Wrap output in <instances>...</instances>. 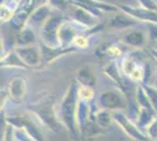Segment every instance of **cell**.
<instances>
[{
  "instance_id": "obj_36",
  "label": "cell",
  "mask_w": 157,
  "mask_h": 141,
  "mask_svg": "<svg viewBox=\"0 0 157 141\" xmlns=\"http://www.w3.org/2000/svg\"><path fill=\"white\" fill-rule=\"evenodd\" d=\"M21 1H22V0H5V1L1 2V4L6 5V6L10 7L11 10H13L14 12H17V10H18V7H19Z\"/></svg>"
},
{
  "instance_id": "obj_2",
  "label": "cell",
  "mask_w": 157,
  "mask_h": 141,
  "mask_svg": "<svg viewBox=\"0 0 157 141\" xmlns=\"http://www.w3.org/2000/svg\"><path fill=\"white\" fill-rule=\"evenodd\" d=\"M63 22L62 15H52L40 28V40L41 44L47 47L58 48L59 44V28Z\"/></svg>"
},
{
  "instance_id": "obj_22",
  "label": "cell",
  "mask_w": 157,
  "mask_h": 141,
  "mask_svg": "<svg viewBox=\"0 0 157 141\" xmlns=\"http://www.w3.org/2000/svg\"><path fill=\"white\" fill-rule=\"evenodd\" d=\"M135 99L136 102L138 104V106L141 108H149V109H154L151 106L150 101L148 99V95L145 93L143 88V85H140L137 86V88L135 89Z\"/></svg>"
},
{
  "instance_id": "obj_4",
  "label": "cell",
  "mask_w": 157,
  "mask_h": 141,
  "mask_svg": "<svg viewBox=\"0 0 157 141\" xmlns=\"http://www.w3.org/2000/svg\"><path fill=\"white\" fill-rule=\"evenodd\" d=\"M113 119L114 122L120 126V128L128 135L130 139L136 141H147L148 136L137 127V125L134 121L129 119V116L122 111H114L113 112Z\"/></svg>"
},
{
  "instance_id": "obj_35",
  "label": "cell",
  "mask_w": 157,
  "mask_h": 141,
  "mask_svg": "<svg viewBox=\"0 0 157 141\" xmlns=\"http://www.w3.org/2000/svg\"><path fill=\"white\" fill-rule=\"evenodd\" d=\"M148 35L154 42L157 41V25L156 24H148Z\"/></svg>"
},
{
  "instance_id": "obj_23",
  "label": "cell",
  "mask_w": 157,
  "mask_h": 141,
  "mask_svg": "<svg viewBox=\"0 0 157 141\" xmlns=\"http://www.w3.org/2000/svg\"><path fill=\"white\" fill-rule=\"evenodd\" d=\"M137 62L136 59H134L132 57H125L122 60V74H124L125 76H130V74L134 72V69L137 67Z\"/></svg>"
},
{
  "instance_id": "obj_34",
  "label": "cell",
  "mask_w": 157,
  "mask_h": 141,
  "mask_svg": "<svg viewBox=\"0 0 157 141\" xmlns=\"http://www.w3.org/2000/svg\"><path fill=\"white\" fill-rule=\"evenodd\" d=\"M105 54H108L111 58H117L120 55H122V51L116 45H111V46H109L105 49Z\"/></svg>"
},
{
  "instance_id": "obj_9",
  "label": "cell",
  "mask_w": 157,
  "mask_h": 141,
  "mask_svg": "<svg viewBox=\"0 0 157 141\" xmlns=\"http://www.w3.org/2000/svg\"><path fill=\"white\" fill-rule=\"evenodd\" d=\"M122 12L129 14L134 19L137 21H143L147 24H156L157 25V12L155 11H149V10H144L142 7H128L122 6L118 7Z\"/></svg>"
},
{
  "instance_id": "obj_39",
  "label": "cell",
  "mask_w": 157,
  "mask_h": 141,
  "mask_svg": "<svg viewBox=\"0 0 157 141\" xmlns=\"http://www.w3.org/2000/svg\"><path fill=\"white\" fill-rule=\"evenodd\" d=\"M154 51H156V52H157V41L155 42V47H154Z\"/></svg>"
},
{
  "instance_id": "obj_21",
  "label": "cell",
  "mask_w": 157,
  "mask_h": 141,
  "mask_svg": "<svg viewBox=\"0 0 157 141\" xmlns=\"http://www.w3.org/2000/svg\"><path fill=\"white\" fill-rule=\"evenodd\" d=\"M105 72L107 73V75L110 78L111 80L116 81V84H117L118 86L121 88H124V82H123V78H122V72L118 69L117 65L114 62V61H111L110 64H108L105 68Z\"/></svg>"
},
{
  "instance_id": "obj_18",
  "label": "cell",
  "mask_w": 157,
  "mask_h": 141,
  "mask_svg": "<svg viewBox=\"0 0 157 141\" xmlns=\"http://www.w3.org/2000/svg\"><path fill=\"white\" fill-rule=\"evenodd\" d=\"M18 121H19V122L17 123L15 128H22L34 141H45L42 133L40 132V129L36 127L33 122H31V121H28V120L20 121V118H18Z\"/></svg>"
},
{
  "instance_id": "obj_20",
  "label": "cell",
  "mask_w": 157,
  "mask_h": 141,
  "mask_svg": "<svg viewBox=\"0 0 157 141\" xmlns=\"http://www.w3.org/2000/svg\"><path fill=\"white\" fill-rule=\"evenodd\" d=\"M1 67H18V68H27L26 65L21 61L19 55L15 51H11L7 54L1 57Z\"/></svg>"
},
{
  "instance_id": "obj_12",
  "label": "cell",
  "mask_w": 157,
  "mask_h": 141,
  "mask_svg": "<svg viewBox=\"0 0 157 141\" xmlns=\"http://www.w3.org/2000/svg\"><path fill=\"white\" fill-rule=\"evenodd\" d=\"M90 107H92L90 102H87V101L78 99V108H76V126H78V132L85 131L88 126L89 118L94 114V112L92 111Z\"/></svg>"
},
{
  "instance_id": "obj_27",
  "label": "cell",
  "mask_w": 157,
  "mask_h": 141,
  "mask_svg": "<svg viewBox=\"0 0 157 141\" xmlns=\"http://www.w3.org/2000/svg\"><path fill=\"white\" fill-rule=\"evenodd\" d=\"M0 17H1V22H11V20L13 19L14 12L13 10H11L10 7H7L6 5L1 4V7H0Z\"/></svg>"
},
{
  "instance_id": "obj_8",
  "label": "cell",
  "mask_w": 157,
  "mask_h": 141,
  "mask_svg": "<svg viewBox=\"0 0 157 141\" xmlns=\"http://www.w3.org/2000/svg\"><path fill=\"white\" fill-rule=\"evenodd\" d=\"M52 11L53 8L47 2L46 4H40L39 6L32 12L29 19H28V22H27V26L32 27V28L36 27L40 29L42 25L53 15Z\"/></svg>"
},
{
  "instance_id": "obj_17",
  "label": "cell",
  "mask_w": 157,
  "mask_h": 141,
  "mask_svg": "<svg viewBox=\"0 0 157 141\" xmlns=\"http://www.w3.org/2000/svg\"><path fill=\"white\" fill-rule=\"evenodd\" d=\"M156 118H157V112H155L154 109L141 108V109H140V113H138V115H137V119L135 121V123L137 125V127L140 128L141 131H145Z\"/></svg>"
},
{
  "instance_id": "obj_1",
  "label": "cell",
  "mask_w": 157,
  "mask_h": 141,
  "mask_svg": "<svg viewBox=\"0 0 157 141\" xmlns=\"http://www.w3.org/2000/svg\"><path fill=\"white\" fill-rule=\"evenodd\" d=\"M78 87L76 86V84H71L59 105L60 121L73 135L78 134V129L76 126V108L78 102Z\"/></svg>"
},
{
  "instance_id": "obj_38",
  "label": "cell",
  "mask_w": 157,
  "mask_h": 141,
  "mask_svg": "<svg viewBox=\"0 0 157 141\" xmlns=\"http://www.w3.org/2000/svg\"><path fill=\"white\" fill-rule=\"evenodd\" d=\"M155 87L157 88V74H156V78H155Z\"/></svg>"
},
{
  "instance_id": "obj_19",
  "label": "cell",
  "mask_w": 157,
  "mask_h": 141,
  "mask_svg": "<svg viewBox=\"0 0 157 141\" xmlns=\"http://www.w3.org/2000/svg\"><path fill=\"white\" fill-rule=\"evenodd\" d=\"M94 121L96 122L98 127L107 128L110 127L114 122L113 119V112L108 109H102L100 108L98 112H94Z\"/></svg>"
},
{
  "instance_id": "obj_14",
  "label": "cell",
  "mask_w": 157,
  "mask_h": 141,
  "mask_svg": "<svg viewBox=\"0 0 157 141\" xmlns=\"http://www.w3.org/2000/svg\"><path fill=\"white\" fill-rule=\"evenodd\" d=\"M15 47L33 46L36 42V35L34 33V28L29 26L24 27L21 31L15 34Z\"/></svg>"
},
{
  "instance_id": "obj_28",
  "label": "cell",
  "mask_w": 157,
  "mask_h": 141,
  "mask_svg": "<svg viewBox=\"0 0 157 141\" xmlns=\"http://www.w3.org/2000/svg\"><path fill=\"white\" fill-rule=\"evenodd\" d=\"M88 45H89V41L85 34L78 35L72 42V47H74L75 49H85L88 47Z\"/></svg>"
},
{
  "instance_id": "obj_6",
  "label": "cell",
  "mask_w": 157,
  "mask_h": 141,
  "mask_svg": "<svg viewBox=\"0 0 157 141\" xmlns=\"http://www.w3.org/2000/svg\"><path fill=\"white\" fill-rule=\"evenodd\" d=\"M14 51L19 55L21 61L26 65V67H36L42 61L41 49L38 45L26 47H15Z\"/></svg>"
},
{
  "instance_id": "obj_11",
  "label": "cell",
  "mask_w": 157,
  "mask_h": 141,
  "mask_svg": "<svg viewBox=\"0 0 157 141\" xmlns=\"http://www.w3.org/2000/svg\"><path fill=\"white\" fill-rule=\"evenodd\" d=\"M35 115L39 118V120L42 121L44 125H46L48 128H51L54 132L60 131V121L58 115L55 114L54 109L51 106H44V107H39L35 111Z\"/></svg>"
},
{
  "instance_id": "obj_15",
  "label": "cell",
  "mask_w": 157,
  "mask_h": 141,
  "mask_svg": "<svg viewBox=\"0 0 157 141\" xmlns=\"http://www.w3.org/2000/svg\"><path fill=\"white\" fill-rule=\"evenodd\" d=\"M123 42L128 46L140 48L147 42V33L140 29H131L123 37Z\"/></svg>"
},
{
  "instance_id": "obj_16",
  "label": "cell",
  "mask_w": 157,
  "mask_h": 141,
  "mask_svg": "<svg viewBox=\"0 0 157 141\" xmlns=\"http://www.w3.org/2000/svg\"><path fill=\"white\" fill-rule=\"evenodd\" d=\"M76 82L82 87L94 88L96 85V76L89 67H81L76 72Z\"/></svg>"
},
{
  "instance_id": "obj_10",
  "label": "cell",
  "mask_w": 157,
  "mask_h": 141,
  "mask_svg": "<svg viewBox=\"0 0 157 141\" xmlns=\"http://www.w3.org/2000/svg\"><path fill=\"white\" fill-rule=\"evenodd\" d=\"M27 92V84L25 78L22 76H13L7 86V93L11 100L13 101H21L24 100Z\"/></svg>"
},
{
  "instance_id": "obj_30",
  "label": "cell",
  "mask_w": 157,
  "mask_h": 141,
  "mask_svg": "<svg viewBox=\"0 0 157 141\" xmlns=\"http://www.w3.org/2000/svg\"><path fill=\"white\" fill-rule=\"evenodd\" d=\"M145 135L148 139L152 141H157V118L151 122V125L145 129Z\"/></svg>"
},
{
  "instance_id": "obj_25",
  "label": "cell",
  "mask_w": 157,
  "mask_h": 141,
  "mask_svg": "<svg viewBox=\"0 0 157 141\" xmlns=\"http://www.w3.org/2000/svg\"><path fill=\"white\" fill-rule=\"evenodd\" d=\"M94 88L92 87H82L80 86L78 91V95L80 100L87 101V102H92L94 99Z\"/></svg>"
},
{
  "instance_id": "obj_32",
  "label": "cell",
  "mask_w": 157,
  "mask_h": 141,
  "mask_svg": "<svg viewBox=\"0 0 157 141\" xmlns=\"http://www.w3.org/2000/svg\"><path fill=\"white\" fill-rule=\"evenodd\" d=\"M137 4L140 5L138 7H142L144 10H149V11H155L157 12V2L155 0H136Z\"/></svg>"
},
{
  "instance_id": "obj_24",
  "label": "cell",
  "mask_w": 157,
  "mask_h": 141,
  "mask_svg": "<svg viewBox=\"0 0 157 141\" xmlns=\"http://www.w3.org/2000/svg\"><path fill=\"white\" fill-rule=\"evenodd\" d=\"M143 88L144 91H145V93H147V95H148V99L150 101L154 111L157 112V88L155 86L149 85V84H144Z\"/></svg>"
},
{
  "instance_id": "obj_37",
  "label": "cell",
  "mask_w": 157,
  "mask_h": 141,
  "mask_svg": "<svg viewBox=\"0 0 157 141\" xmlns=\"http://www.w3.org/2000/svg\"><path fill=\"white\" fill-rule=\"evenodd\" d=\"M152 52H154V57L156 58V60H157V52H156V51H152Z\"/></svg>"
},
{
  "instance_id": "obj_26",
  "label": "cell",
  "mask_w": 157,
  "mask_h": 141,
  "mask_svg": "<svg viewBox=\"0 0 157 141\" xmlns=\"http://www.w3.org/2000/svg\"><path fill=\"white\" fill-rule=\"evenodd\" d=\"M47 4L52 7L53 10L63 12L68 8L71 1L69 0H47Z\"/></svg>"
},
{
  "instance_id": "obj_5",
  "label": "cell",
  "mask_w": 157,
  "mask_h": 141,
  "mask_svg": "<svg viewBox=\"0 0 157 141\" xmlns=\"http://www.w3.org/2000/svg\"><path fill=\"white\" fill-rule=\"evenodd\" d=\"M127 95L122 89H115V91H107L100 94L98 99V105L102 109L108 111H122L123 108H127L125 104Z\"/></svg>"
},
{
  "instance_id": "obj_3",
  "label": "cell",
  "mask_w": 157,
  "mask_h": 141,
  "mask_svg": "<svg viewBox=\"0 0 157 141\" xmlns=\"http://www.w3.org/2000/svg\"><path fill=\"white\" fill-rule=\"evenodd\" d=\"M89 31V28L80 25L78 22L74 20H63L59 28V44L62 48H69L72 47L73 40L85 32Z\"/></svg>"
},
{
  "instance_id": "obj_13",
  "label": "cell",
  "mask_w": 157,
  "mask_h": 141,
  "mask_svg": "<svg viewBox=\"0 0 157 141\" xmlns=\"http://www.w3.org/2000/svg\"><path fill=\"white\" fill-rule=\"evenodd\" d=\"M136 22H137L136 19H134L129 14L124 13L120 10V12H117L110 19L109 26L111 28H116V29H127V28L134 27Z\"/></svg>"
},
{
  "instance_id": "obj_31",
  "label": "cell",
  "mask_w": 157,
  "mask_h": 141,
  "mask_svg": "<svg viewBox=\"0 0 157 141\" xmlns=\"http://www.w3.org/2000/svg\"><path fill=\"white\" fill-rule=\"evenodd\" d=\"M109 4L116 7L128 6V7H138L136 0H109Z\"/></svg>"
},
{
  "instance_id": "obj_33",
  "label": "cell",
  "mask_w": 157,
  "mask_h": 141,
  "mask_svg": "<svg viewBox=\"0 0 157 141\" xmlns=\"http://www.w3.org/2000/svg\"><path fill=\"white\" fill-rule=\"evenodd\" d=\"M15 136L17 141H34L22 128H15Z\"/></svg>"
},
{
  "instance_id": "obj_29",
  "label": "cell",
  "mask_w": 157,
  "mask_h": 141,
  "mask_svg": "<svg viewBox=\"0 0 157 141\" xmlns=\"http://www.w3.org/2000/svg\"><path fill=\"white\" fill-rule=\"evenodd\" d=\"M1 141H17L15 136V127L11 123H7L4 133H2V140Z\"/></svg>"
},
{
  "instance_id": "obj_7",
  "label": "cell",
  "mask_w": 157,
  "mask_h": 141,
  "mask_svg": "<svg viewBox=\"0 0 157 141\" xmlns=\"http://www.w3.org/2000/svg\"><path fill=\"white\" fill-rule=\"evenodd\" d=\"M73 5V11H72V20L78 22L80 25L87 27L89 29H92L93 27L98 25V18L95 15H93L89 11H87L83 7L78 6L74 2H71Z\"/></svg>"
}]
</instances>
